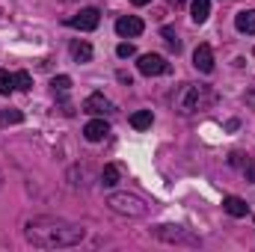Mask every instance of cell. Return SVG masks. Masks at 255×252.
<instances>
[{
    "label": "cell",
    "instance_id": "obj_1",
    "mask_svg": "<svg viewBox=\"0 0 255 252\" xmlns=\"http://www.w3.org/2000/svg\"><path fill=\"white\" fill-rule=\"evenodd\" d=\"M24 238L42 250H65V247H77L86 238V229L60 217H33L24 226Z\"/></svg>",
    "mask_w": 255,
    "mask_h": 252
},
{
    "label": "cell",
    "instance_id": "obj_2",
    "mask_svg": "<svg viewBox=\"0 0 255 252\" xmlns=\"http://www.w3.org/2000/svg\"><path fill=\"white\" fill-rule=\"evenodd\" d=\"M214 101H217V92L205 83H181L172 95V107L181 116H193L199 110H208Z\"/></svg>",
    "mask_w": 255,
    "mask_h": 252
},
{
    "label": "cell",
    "instance_id": "obj_3",
    "mask_svg": "<svg viewBox=\"0 0 255 252\" xmlns=\"http://www.w3.org/2000/svg\"><path fill=\"white\" fill-rule=\"evenodd\" d=\"M107 205H110L113 214H122V217H133V220L148 217V205L139 196H133V193H113L107 199Z\"/></svg>",
    "mask_w": 255,
    "mask_h": 252
},
{
    "label": "cell",
    "instance_id": "obj_4",
    "mask_svg": "<svg viewBox=\"0 0 255 252\" xmlns=\"http://www.w3.org/2000/svg\"><path fill=\"white\" fill-rule=\"evenodd\" d=\"M154 238L163 241V244H178V247H202V241L196 235H190L187 229H181V226H157Z\"/></svg>",
    "mask_w": 255,
    "mask_h": 252
},
{
    "label": "cell",
    "instance_id": "obj_5",
    "mask_svg": "<svg viewBox=\"0 0 255 252\" xmlns=\"http://www.w3.org/2000/svg\"><path fill=\"white\" fill-rule=\"evenodd\" d=\"M136 68H139V74L154 77V74H166V71H169V63H166L163 57H157V54H142L139 63H136Z\"/></svg>",
    "mask_w": 255,
    "mask_h": 252
},
{
    "label": "cell",
    "instance_id": "obj_6",
    "mask_svg": "<svg viewBox=\"0 0 255 252\" xmlns=\"http://www.w3.org/2000/svg\"><path fill=\"white\" fill-rule=\"evenodd\" d=\"M98 21H101V12L89 6V9H80L77 15H71L65 24H68V27H74V30H95V27H98Z\"/></svg>",
    "mask_w": 255,
    "mask_h": 252
},
{
    "label": "cell",
    "instance_id": "obj_7",
    "mask_svg": "<svg viewBox=\"0 0 255 252\" xmlns=\"http://www.w3.org/2000/svg\"><path fill=\"white\" fill-rule=\"evenodd\" d=\"M83 110H86V113H92V116H110V113H116L113 101H107L101 92H92V95L83 101Z\"/></svg>",
    "mask_w": 255,
    "mask_h": 252
},
{
    "label": "cell",
    "instance_id": "obj_8",
    "mask_svg": "<svg viewBox=\"0 0 255 252\" xmlns=\"http://www.w3.org/2000/svg\"><path fill=\"white\" fill-rule=\"evenodd\" d=\"M142 30H145V24H142L136 15H125V18L116 21V33H119L122 39H133V36H139Z\"/></svg>",
    "mask_w": 255,
    "mask_h": 252
},
{
    "label": "cell",
    "instance_id": "obj_9",
    "mask_svg": "<svg viewBox=\"0 0 255 252\" xmlns=\"http://www.w3.org/2000/svg\"><path fill=\"white\" fill-rule=\"evenodd\" d=\"M107 133H110V125L104 122V116H98V119L86 122V127H83V136H86L89 142H101Z\"/></svg>",
    "mask_w": 255,
    "mask_h": 252
},
{
    "label": "cell",
    "instance_id": "obj_10",
    "mask_svg": "<svg viewBox=\"0 0 255 252\" xmlns=\"http://www.w3.org/2000/svg\"><path fill=\"white\" fill-rule=\"evenodd\" d=\"M193 65H196L199 71H205V74L214 71V51H211V45H199V48H196V54H193Z\"/></svg>",
    "mask_w": 255,
    "mask_h": 252
},
{
    "label": "cell",
    "instance_id": "obj_11",
    "mask_svg": "<svg viewBox=\"0 0 255 252\" xmlns=\"http://www.w3.org/2000/svg\"><path fill=\"white\" fill-rule=\"evenodd\" d=\"M223 208H226V214H232V217H247V214H250L247 202L238 199V196H226V199H223Z\"/></svg>",
    "mask_w": 255,
    "mask_h": 252
},
{
    "label": "cell",
    "instance_id": "obj_12",
    "mask_svg": "<svg viewBox=\"0 0 255 252\" xmlns=\"http://www.w3.org/2000/svg\"><path fill=\"white\" fill-rule=\"evenodd\" d=\"M190 15H193V21H196V24H205V21H208V15H211V0H193Z\"/></svg>",
    "mask_w": 255,
    "mask_h": 252
},
{
    "label": "cell",
    "instance_id": "obj_13",
    "mask_svg": "<svg viewBox=\"0 0 255 252\" xmlns=\"http://www.w3.org/2000/svg\"><path fill=\"white\" fill-rule=\"evenodd\" d=\"M235 27H238L241 33H255V9L241 12V15L235 18Z\"/></svg>",
    "mask_w": 255,
    "mask_h": 252
},
{
    "label": "cell",
    "instance_id": "obj_14",
    "mask_svg": "<svg viewBox=\"0 0 255 252\" xmlns=\"http://www.w3.org/2000/svg\"><path fill=\"white\" fill-rule=\"evenodd\" d=\"M119 175H122V166L107 163L104 172H101V184H104V187H116V184H119Z\"/></svg>",
    "mask_w": 255,
    "mask_h": 252
},
{
    "label": "cell",
    "instance_id": "obj_15",
    "mask_svg": "<svg viewBox=\"0 0 255 252\" xmlns=\"http://www.w3.org/2000/svg\"><path fill=\"white\" fill-rule=\"evenodd\" d=\"M71 57H74L77 63H89V60H92V48H89L86 42H71Z\"/></svg>",
    "mask_w": 255,
    "mask_h": 252
},
{
    "label": "cell",
    "instance_id": "obj_16",
    "mask_svg": "<svg viewBox=\"0 0 255 252\" xmlns=\"http://www.w3.org/2000/svg\"><path fill=\"white\" fill-rule=\"evenodd\" d=\"M151 122H154L151 110H139V113H133V116H130V125L136 127V130H145V127H151Z\"/></svg>",
    "mask_w": 255,
    "mask_h": 252
},
{
    "label": "cell",
    "instance_id": "obj_17",
    "mask_svg": "<svg viewBox=\"0 0 255 252\" xmlns=\"http://www.w3.org/2000/svg\"><path fill=\"white\" fill-rule=\"evenodd\" d=\"M160 36L166 39V45H169V51H175V54L181 51V39H178V33H175L172 27H163V30H160Z\"/></svg>",
    "mask_w": 255,
    "mask_h": 252
},
{
    "label": "cell",
    "instance_id": "obj_18",
    "mask_svg": "<svg viewBox=\"0 0 255 252\" xmlns=\"http://www.w3.org/2000/svg\"><path fill=\"white\" fill-rule=\"evenodd\" d=\"M21 119H24V113H21V110H12V107L0 113V125H18Z\"/></svg>",
    "mask_w": 255,
    "mask_h": 252
},
{
    "label": "cell",
    "instance_id": "obj_19",
    "mask_svg": "<svg viewBox=\"0 0 255 252\" xmlns=\"http://www.w3.org/2000/svg\"><path fill=\"white\" fill-rule=\"evenodd\" d=\"M51 86H54V92L63 98L65 92L71 89V77H68V74H60V77H54V83H51Z\"/></svg>",
    "mask_w": 255,
    "mask_h": 252
},
{
    "label": "cell",
    "instance_id": "obj_20",
    "mask_svg": "<svg viewBox=\"0 0 255 252\" xmlns=\"http://www.w3.org/2000/svg\"><path fill=\"white\" fill-rule=\"evenodd\" d=\"M15 89V74L9 71H0V95H9Z\"/></svg>",
    "mask_w": 255,
    "mask_h": 252
},
{
    "label": "cell",
    "instance_id": "obj_21",
    "mask_svg": "<svg viewBox=\"0 0 255 252\" xmlns=\"http://www.w3.org/2000/svg\"><path fill=\"white\" fill-rule=\"evenodd\" d=\"M241 169H244L247 181H250V184H255V157H247V160L241 163Z\"/></svg>",
    "mask_w": 255,
    "mask_h": 252
},
{
    "label": "cell",
    "instance_id": "obj_22",
    "mask_svg": "<svg viewBox=\"0 0 255 252\" xmlns=\"http://www.w3.org/2000/svg\"><path fill=\"white\" fill-rule=\"evenodd\" d=\"M30 86H33V77L27 71H18L15 74V89H30Z\"/></svg>",
    "mask_w": 255,
    "mask_h": 252
},
{
    "label": "cell",
    "instance_id": "obj_23",
    "mask_svg": "<svg viewBox=\"0 0 255 252\" xmlns=\"http://www.w3.org/2000/svg\"><path fill=\"white\" fill-rule=\"evenodd\" d=\"M116 54H119L122 60H128V57H133V45H130V42H122V45L116 48Z\"/></svg>",
    "mask_w": 255,
    "mask_h": 252
},
{
    "label": "cell",
    "instance_id": "obj_24",
    "mask_svg": "<svg viewBox=\"0 0 255 252\" xmlns=\"http://www.w3.org/2000/svg\"><path fill=\"white\" fill-rule=\"evenodd\" d=\"M169 3H172V6H175V9H181V6H184V3H187V0H169Z\"/></svg>",
    "mask_w": 255,
    "mask_h": 252
},
{
    "label": "cell",
    "instance_id": "obj_25",
    "mask_svg": "<svg viewBox=\"0 0 255 252\" xmlns=\"http://www.w3.org/2000/svg\"><path fill=\"white\" fill-rule=\"evenodd\" d=\"M130 3H136V6H145V3H148V0H130Z\"/></svg>",
    "mask_w": 255,
    "mask_h": 252
},
{
    "label": "cell",
    "instance_id": "obj_26",
    "mask_svg": "<svg viewBox=\"0 0 255 252\" xmlns=\"http://www.w3.org/2000/svg\"><path fill=\"white\" fill-rule=\"evenodd\" d=\"M0 187H3V172H0Z\"/></svg>",
    "mask_w": 255,
    "mask_h": 252
}]
</instances>
